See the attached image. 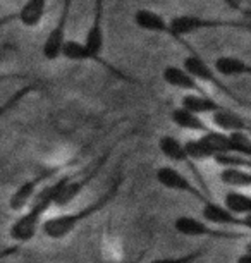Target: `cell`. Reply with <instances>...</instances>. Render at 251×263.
<instances>
[{
    "label": "cell",
    "mask_w": 251,
    "mask_h": 263,
    "mask_svg": "<svg viewBox=\"0 0 251 263\" xmlns=\"http://www.w3.org/2000/svg\"><path fill=\"white\" fill-rule=\"evenodd\" d=\"M210 117H211V124H214L219 131H224V133L248 131L249 129V124L243 116H239L233 108L224 107V105H220L217 110L211 112Z\"/></svg>",
    "instance_id": "4fadbf2b"
},
{
    "label": "cell",
    "mask_w": 251,
    "mask_h": 263,
    "mask_svg": "<svg viewBox=\"0 0 251 263\" xmlns=\"http://www.w3.org/2000/svg\"><path fill=\"white\" fill-rule=\"evenodd\" d=\"M222 105L219 103L215 98H211L208 93H186V95L181 98V107H184L186 110L198 114V116H206V114L215 112L217 108Z\"/></svg>",
    "instance_id": "ac0fdd59"
},
{
    "label": "cell",
    "mask_w": 251,
    "mask_h": 263,
    "mask_svg": "<svg viewBox=\"0 0 251 263\" xmlns=\"http://www.w3.org/2000/svg\"><path fill=\"white\" fill-rule=\"evenodd\" d=\"M174 229L181 236L188 237H210V239H224V241H234V239H246L248 231L238 232V231H225L220 227H215L200 218L189 217V215H179L174 220Z\"/></svg>",
    "instance_id": "8992f818"
},
{
    "label": "cell",
    "mask_w": 251,
    "mask_h": 263,
    "mask_svg": "<svg viewBox=\"0 0 251 263\" xmlns=\"http://www.w3.org/2000/svg\"><path fill=\"white\" fill-rule=\"evenodd\" d=\"M62 167H53V168H45V171L38 172L36 176L31 177V179L24 181L21 186H17V190L12 193L11 198H9V206L14 212H23L24 208L29 205V201L33 200V196L36 195V191L40 190L42 184L53 177L57 174V171H61Z\"/></svg>",
    "instance_id": "30bf717a"
},
{
    "label": "cell",
    "mask_w": 251,
    "mask_h": 263,
    "mask_svg": "<svg viewBox=\"0 0 251 263\" xmlns=\"http://www.w3.org/2000/svg\"><path fill=\"white\" fill-rule=\"evenodd\" d=\"M169 21V36L176 40L179 45L186 47L189 53H198L193 48L191 43L184 40V36L189 34L205 31V29H224V28H233V29H244L248 31L249 23L244 21L241 23L238 19H222V17H205V16H195V14H177V16L167 19Z\"/></svg>",
    "instance_id": "3957f363"
},
{
    "label": "cell",
    "mask_w": 251,
    "mask_h": 263,
    "mask_svg": "<svg viewBox=\"0 0 251 263\" xmlns=\"http://www.w3.org/2000/svg\"><path fill=\"white\" fill-rule=\"evenodd\" d=\"M227 138H229V152L248 158L251 157V140L248 136V131L227 133Z\"/></svg>",
    "instance_id": "cb8c5ba5"
},
{
    "label": "cell",
    "mask_w": 251,
    "mask_h": 263,
    "mask_svg": "<svg viewBox=\"0 0 251 263\" xmlns=\"http://www.w3.org/2000/svg\"><path fill=\"white\" fill-rule=\"evenodd\" d=\"M215 72L220 78H241V76H248L251 72V66L244 59L234 57V55H220L214 61L211 66Z\"/></svg>",
    "instance_id": "9a60e30c"
},
{
    "label": "cell",
    "mask_w": 251,
    "mask_h": 263,
    "mask_svg": "<svg viewBox=\"0 0 251 263\" xmlns=\"http://www.w3.org/2000/svg\"><path fill=\"white\" fill-rule=\"evenodd\" d=\"M183 67L198 83H205V84H210V86L217 88V90L222 91L224 95L229 97L233 102L239 103L241 107H246V102L243 100V98H241L239 95H236V93L230 90L227 84L222 81V78H220L219 74L210 67V64L206 62L200 53H189V55L183 61Z\"/></svg>",
    "instance_id": "52a82bcc"
},
{
    "label": "cell",
    "mask_w": 251,
    "mask_h": 263,
    "mask_svg": "<svg viewBox=\"0 0 251 263\" xmlns=\"http://www.w3.org/2000/svg\"><path fill=\"white\" fill-rule=\"evenodd\" d=\"M83 43L88 48V52L91 53L93 61L98 66H102L105 71H109L112 76L122 79L126 83H138L136 79L127 76L124 71H121L119 67L112 66V64L103 57V48H105V0H93V16L91 24L85 33Z\"/></svg>",
    "instance_id": "277c9868"
},
{
    "label": "cell",
    "mask_w": 251,
    "mask_h": 263,
    "mask_svg": "<svg viewBox=\"0 0 251 263\" xmlns=\"http://www.w3.org/2000/svg\"><path fill=\"white\" fill-rule=\"evenodd\" d=\"M170 119L177 127L184 129V131H195V133H200L201 135V133H206L211 129L208 124L201 119V116L186 110V108L181 107V105L176 107L174 110L170 112Z\"/></svg>",
    "instance_id": "d6986e66"
},
{
    "label": "cell",
    "mask_w": 251,
    "mask_h": 263,
    "mask_svg": "<svg viewBox=\"0 0 251 263\" xmlns=\"http://www.w3.org/2000/svg\"><path fill=\"white\" fill-rule=\"evenodd\" d=\"M122 182H124V176H122V172H119L115 179L112 181V184L107 187V191L100 198H96L95 201H91L90 205L83 206L76 212L61 213V215H53L50 218H43L40 226L42 234L53 241H61L64 237H67L71 232L78 229V226L83 224L88 218H91L93 215H96V213H100L110 201H114L115 196L119 195Z\"/></svg>",
    "instance_id": "6da1fadb"
},
{
    "label": "cell",
    "mask_w": 251,
    "mask_h": 263,
    "mask_svg": "<svg viewBox=\"0 0 251 263\" xmlns=\"http://www.w3.org/2000/svg\"><path fill=\"white\" fill-rule=\"evenodd\" d=\"M40 90H42L40 81H31V83H26L21 88H17L12 95H9L7 100H4L2 103H0V119L6 117L11 110H14V108H16L26 97H29L34 91H40Z\"/></svg>",
    "instance_id": "44dd1931"
},
{
    "label": "cell",
    "mask_w": 251,
    "mask_h": 263,
    "mask_svg": "<svg viewBox=\"0 0 251 263\" xmlns=\"http://www.w3.org/2000/svg\"><path fill=\"white\" fill-rule=\"evenodd\" d=\"M134 24L143 31L167 34L169 36V21L162 14L151 11V9H138L134 12Z\"/></svg>",
    "instance_id": "2e32d148"
},
{
    "label": "cell",
    "mask_w": 251,
    "mask_h": 263,
    "mask_svg": "<svg viewBox=\"0 0 251 263\" xmlns=\"http://www.w3.org/2000/svg\"><path fill=\"white\" fill-rule=\"evenodd\" d=\"M217 165L222 168V167H243V168H249L251 167V162L248 157H243V155H238V153H233V152H224V153H217L211 158Z\"/></svg>",
    "instance_id": "d4e9b609"
},
{
    "label": "cell",
    "mask_w": 251,
    "mask_h": 263,
    "mask_svg": "<svg viewBox=\"0 0 251 263\" xmlns=\"http://www.w3.org/2000/svg\"><path fill=\"white\" fill-rule=\"evenodd\" d=\"M222 2H224L225 6H227L229 9H233V11L243 12V14H246V16H248V12H246V11H243V9H241V4H239V0H222Z\"/></svg>",
    "instance_id": "f1b7e54d"
},
{
    "label": "cell",
    "mask_w": 251,
    "mask_h": 263,
    "mask_svg": "<svg viewBox=\"0 0 251 263\" xmlns=\"http://www.w3.org/2000/svg\"><path fill=\"white\" fill-rule=\"evenodd\" d=\"M72 2H74V0H62L61 14L57 16L55 24H53V28L48 31L47 38L43 40V43H42V55L43 59H47V61H50V62L61 59L62 43L66 42V38H67V24H69V17H71Z\"/></svg>",
    "instance_id": "ba28073f"
},
{
    "label": "cell",
    "mask_w": 251,
    "mask_h": 263,
    "mask_svg": "<svg viewBox=\"0 0 251 263\" xmlns=\"http://www.w3.org/2000/svg\"><path fill=\"white\" fill-rule=\"evenodd\" d=\"M236 263H251V253L249 251H244L243 255H241L238 260H236Z\"/></svg>",
    "instance_id": "f546056e"
},
{
    "label": "cell",
    "mask_w": 251,
    "mask_h": 263,
    "mask_svg": "<svg viewBox=\"0 0 251 263\" xmlns=\"http://www.w3.org/2000/svg\"><path fill=\"white\" fill-rule=\"evenodd\" d=\"M145 255H146V250H143L141 253H138V255L132 258V260H129L127 263H141L143 261V258H145Z\"/></svg>",
    "instance_id": "4dcf8cb0"
},
{
    "label": "cell",
    "mask_w": 251,
    "mask_h": 263,
    "mask_svg": "<svg viewBox=\"0 0 251 263\" xmlns=\"http://www.w3.org/2000/svg\"><path fill=\"white\" fill-rule=\"evenodd\" d=\"M219 179L230 187H249L251 186V172L249 168L243 167H222L219 172Z\"/></svg>",
    "instance_id": "7402d4cb"
},
{
    "label": "cell",
    "mask_w": 251,
    "mask_h": 263,
    "mask_svg": "<svg viewBox=\"0 0 251 263\" xmlns=\"http://www.w3.org/2000/svg\"><path fill=\"white\" fill-rule=\"evenodd\" d=\"M183 145L191 162H205V160H211V158H214V153H211L208 145H206L201 136L191 138V140L183 143Z\"/></svg>",
    "instance_id": "603a6c76"
},
{
    "label": "cell",
    "mask_w": 251,
    "mask_h": 263,
    "mask_svg": "<svg viewBox=\"0 0 251 263\" xmlns=\"http://www.w3.org/2000/svg\"><path fill=\"white\" fill-rule=\"evenodd\" d=\"M155 179L159 182L160 186H164L165 190H170V191H177V193H184V195H189L196 198L201 205L208 200H214V196L206 195V193L201 190V187L195 186L184 174H181V171H177L174 167H169V165H162L157 168L155 172Z\"/></svg>",
    "instance_id": "9c48e42d"
},
{
    "label": "cell",
    "mask_w": 251,
    "mask_h": 263,
    "mask_svg": "<svg viewBox=\"0 0 251 263\" xmlns=\"http://www.w3.org/2000/svg\"><path fill=\"white\" fill-rule=\"evenodd\" d=\"M114 148H115V145L110 146L109 150L103 152L100 157L93 158L91 163L85 168V171L69 172L66 181H64V184L61 187V191H59V195L55 198V201H53V206L66 208L67 205H71V203L74 201L83 191H85V187H88V184L95 181V177L102 172V168L105 167L107 162H109Z\"/></svg>",
    "instance_id": "5b68a950"
},
{
    "label": "cell",
    "mask_w": 251,
    "mask_h": 263,
    "mask_svg": "<svg viewBox=\"0 0 251 263\" xmlns=\"http://www.w3.org/2000/svg\"><path fill=\"white\" fill-rule=\"evenodd\" d=\"M48 0H26L21 9L16 11L17 23H21L24 28H38L43 23V17L47 14Z\"/></svg>",
    "instance_id": "5bb4252c"
},
{
    "label": "cell",
    "mask_w": 251,
    "mask_h": 263,
    "mask_svg": "<svg viewBox=\"0 0 251 263\" xmlns=\"http://www.w3.org/2000/svg\"><path fill=\"white\" fill-rule=\"evenodd\" d=\"M14 21H17V14L16 12H9V14H4L0 16V29H4L9 24H12Z\"/></svg>",
    "instance_id": "83f0119b"
},
{
    "label": "cell",
    "mask_w": 251,
    "mask_h": 263,
    "mask_svg": "<svg viewBox=\"0 0 251 263\" xmlns=\"http://www.w3.org/2000/svg\"><path fill=\"white\" fill-rule=\"evenodd\" d=\"M159 150H160L162 155L167 157L172 162H176V163H188L191 171H193L196 176H198V171H196V167L193 165V162L189 160L188 153H186V150H184L183 141H179L176 136H170V135L160 136Z\"/></svg>",
    "instance_id": "e0dca14e"
},
{
    "label": "cell",
    "mask_w": 251,
    "mask_h": 263,
    "mask_svg": "<svg viewBox=\"0 0 251 263\" xmlns=\"http://www.w3.org/2000/svg\"><path fill=\"white\" fill-rule=\"evenodd\" d=\"M201 217L205 222L215 226V227H243V229H249V218L239 217L229 212L224 205H220L215 200H208L201 205Z\"/></svg>",
    "instance_id": "8fae6325"
},
{
    "label": "cell",
    "mask_w": 251,
    "mask_h": 263,
    "mask_svg": "<svg viewBox=\"0 0 251 263\" xmlns=\"http://www.w3.org/2000/svg\"><path fill=\"white\" fill-rule=\"evenodd\" d=\"M224 206L234 215L239 217H249L251 212V196L248 193H243L239 190H230L224 196Z\"/></svg>",
    "instance_id": "ffe728a7"
},
{
    "label": "cell",
    "mask_w": 251,
    "mask_h": 263,
    "mask_svg": "<svg viewBox=\"0 0 251 263\" xmlns=\"http://www.w3.org/2000/svg\"><path fill=\"white\" fill-rule=\"evenodd\" d=\"M205 250H196L191 253H186V255H179V256H162V258H153L148 263H193L196 260H200L203 256Z\"/></svg>",
    "instance_id": "484cf974"
},
{
    "label": "cell",
    "mask_w": 251,
    "mask_h": 263,
    "mask_svg": "<svg viewBox=\"0 0 251 263\" xmlns=\"http://www.w3.org/2000/svg\"><path fill=\"white\" fill-rule=\"evenodd\" d=\"M162 79H164L165 84H169L172 88H177V90H186L188 93H203V95L206 93V90H203V86H201V83L196 81L183 66L164 67Z\"/></svg>",
    "instance_id": "7c38bea8"
},
{
    "label": "cell",
    "mask_w": 251,
    "mask_h": 263,
    "mask_svg": "<svg viewBox=\"0 0 251 263\" xmlns=\"http://www.w3.org/2000/svg\"><path fill=\"white\" fill-rule=\"evenodd\" d=\"M19 251H21V245H19V242H16V245H12V246L4 248V250H0V261L6 260V258H9V256H12V255H16V253H19Z\"/></svg>",
    "instance_id": "4316f807"
},
{
    "label": "cell",
    "mask_w": 251,
    "mask_h": 263,
    "mask_svg": "<svg viewBox=\"0 0 251 263\" xmlns=\"http://www.w3.org/2000/svg\"><path fill=\"white\" fill-rule=\"evenodd\" d=\"M66 177L67 174H64L62 177H59L52 184L43 186L42 190L36 191V195L33 196L29 205L24 208L26 212L21 213L9 227V236L14 241L19 242V245H24V242L31 241L38 234L43 218H45V213L53 206V201H55Z\"/></svg>",
    "instance_id": "7a4b0ae2"
}]
</instances>
